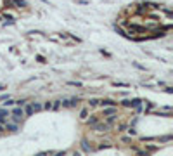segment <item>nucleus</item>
Instances as JSON below:
<instances>
[{
  "label": "nucleus",
  "mask_w": 173,
  "mask_h": 156,
  "mask_svg": "<svg viewBox=\"0 0 173 156\" xmlns=\"http://www.w3.org/2000/svg\"><path fill=\"white\" fill-rule=\"evenodd\" d=\"M54 153H40V154H36V156H52Z\"/></svg>",
  "instance_id": "obj_12"
},
{
  "label": "nucleus",
  "mask_w": 173,
  "mask_h": 156,
  "mask_svg": "<svg viewBox=\"0 0 173 156\" xmlns=\"http://www.w3.org/2000/svg\"><path fill=\"white\" fill-rule=\"evenodd\" d=\"M12 116H14V121H16V123L23 120V116H24V111H23V108H21V106H19V108H16V109L12 111Z\"/></svg>",
  "instance_id": "obj_1"
},
{
  "label": "nucleus",
  "mask_w": 173,
  "mask_h": 156,
  "mask_svg": "<svg viewBox=\"0 0 173 156\" xmlns=\"http://www.w3.org/2000/svg\"><path fill=\"white\" fill-rule=\"evenodd\" d=\"M82 148L85 149V151H90V146L87 144V141H82Z\"/></svg>",
  "instance_id": "obj_8"
},
{
  "label": "nucleus",
  "mask_w": 173,
  "mask_h": 156,
  "mask_svg": "<svg viewBox=\"0 0 173 156\" xmlns=\"http://www.w3.org/2000/svg\"><path fill=\"white\" fill-rule=\"evenodd\" d=\"M43 108H45V109H52V104H50V102H47V104H45Z\"/></svg>",
  "instance_id": "obj_13"
},
{
  "label": "nucleus",
  "mask_w": 173,
  "mask_h": 156,
  "mask_svg": "<svg viewBox=\"0 0 173 156\" xmlns=\"http://www.w3.org/2000/svg\"><path fill=\"white\" fill-rule=\"evenodd\" d=\"M23 111H24V114H28V116H29V114H33V109H31V106H29V104H28Z\"/></svg>",
  "instance_id": "obj_5"
},
{
  "label": "nucleus",
  "mask_w": 173,
  "mask_h": 156,
  "mask_svg": "<svg viewBox=\"0 0 173 156\" xmlns=\"http://www.w3.org/2000/svg\"><path fill=\"white\" fill-rule=\"evenodd\" d=\"M64 154H66V153H64V151H62V153H55L54 156H64Z\"/></svg>",
  "instance_id": "obj_14"
},
{
  "label": "nucleus",
  "mask_w": 173,
  "mask_h": 156,
  "mask_svg": "<svg viewBox=\"0 0 173 156\" xmlns=\"http://www.w3.org/2000/svg\"><path fill=\"white\" fill-rule=\"evenodd\" d=\"M99 123V120L97 118H92V120H88V125H97Z\"/></svg>",
  "instance_id": "obj_10"
},
{
  "label": "nucleus",
  "mask_w": 173,
  "mask_h": 156,
  "mask_svg": "<svg viewBox=\"0 0 173 156\" xmlns=\"http://www.w3.org/2000/svg\"><path fill=\"white\" fill-rule=\"evenodd\" d=\"M4 130H11V132H17V125H16V123H9V121H5V123H4Z\"/></svg>",
  "instance_id": "obj_2"
},
{
  "label": "nucleus",
  "mask_w": 173,
  "mask_h": 156,
  "mask_svg": "<svg viewBox=\"0 0 173 156\" xmlns=\"http://www.w3.org/2000/svg\"><path fill=\"white\" fill-rule=\"evenodd\" d=\"M0 90H4V87H0Z\"/></svg>",
  "instance_id": "obj_17"
},
{
  "label": "nucleus",
  "mask_w": 173,
  "mask_h": 156,
  "mask_svg": "<svg viewBox=\"0 0 173 156\" xmlns=\"http://www.w3.org/2000/svg\"><path fill=\"white\" fill-rule=\"evenodd\" d=\"M7 116H9V114H0V125H4L7 121Z\"/></svg>",
  "instance_id": "obj_7"
},
{
  "label": "nucleus",
  "mask_w": 173,
  "mask_h": 156,
  "mask_svg": "<svg viewBox=\"0 0 173 156\" xmlns=\"http://www.w3.org/2000/svg\"><path fill=\"white\" fill-rule=\"evenodd\" d=\"M102 106H116V102L114 101H111V99H106V101H99Z\"/></svg>",
  "instance_id": "obj_4"
},
{
  "label": "nucleus",
  "mask_w": 173,
  "mask_h": 156,
  "mask_svg": "<svg viewBox=\"0 0 173 156\" xmlns=\"http://www.w3.org/2000/svg\"><path fill=\"white\" fill-rule=\"evenodd\" d=\"M29 106H31V109H33V111H40V109H42V106H40V104H36V102L29 104Z\"/></svg>",
  "instance_id": "obj_6"
},
{
  "label": "nucleus",
  "mask_w": 173,
  "mask_h": 156,
  "mask_svg": "<svg viewBox=\"0 0 173 156\" xmlns=\"http://www.w3.org/2000/svg\"><path fill=\"white\" fill-rule=\"evenodd\" d=\"M80 114H82V116H80L82 120H87V114H88V111H87V109H83V111H82Z\"/></svg>",
  "instance_id": "obj_9"
},
{
  "label": "nucleus",
  "mask_w": 173,
  "mask_h": 156,
  "mask_svg": "<svg viewBox=\"0 0 173 156\" xmlns=\"http://www.w3.org/2000/svg\"><path fill=\"white\" fill-rule=\"evenodd\" d=\"M114 113H116L114 108H106V109H104V114H106V116H114Z\"/></svg>",
  "instance_id": "obj_3"
},
{
  "label": "nucleus",
  "mask_w": 173,
  "mask_h": 156,
  "mask_svg": "<svg viewBox=\"0 0 173 156\" xmlns=\"http://www.w3.org/2000/svg\"><path fill=\"white\" fill-rule=\"evenodd\" d=\"M73 156H80V154H78V153H73Z\"/></svg>",
  "instance_id": "obj_16"
},
{
  "label": "nucleus",
  "mask_w": 173,
  "mask_h": 156,
  "mask_svg": "<svg viewBox=\"0 0 173 156\" xmlns=\"http://www.w3.org/2000/svg\"><path fill=\"white\" fill-rule=\"evenodd\" d=\"M99 104V101L97 99H90V106H97Z\"/></svg>",
  "instance_id": "obj_11"
},
{
  "label": "nucleus",
  "mask_w": 173,
  "mask_h": 156,
  "mask_svg": "<svg viewBox=\"0 0 173 156\" xmlns=\"http://www.w3.org/2000/svg\"><path fill=\"white\" fill-rule=\"evenodd\" d=\"M2 132H4V125H0V134H2Z\"/></svg>",
  "instance_id": "obj_15"
}]
</instances>
